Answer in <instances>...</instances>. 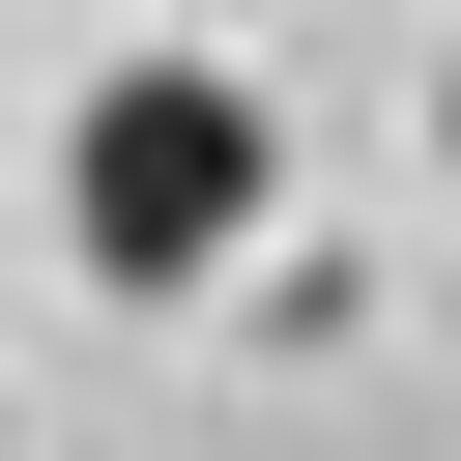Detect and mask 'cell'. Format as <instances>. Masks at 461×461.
Masks as SVG:
<instances>
[{
    "mask_svg": "<svg viewBox=\"0 0 461 461\" xmlns=\"http://www.w3.org/2000/svg\"><path fill=\"white\" fill-rule=\"evenodd\" d=\"M259 202H288V144H259L230 58H115V86L58 115V230H86V288H202Z\"/></svg>",
    "mask_w": 461,
    "mask_h": 461,
    "instance_id": "6da1fadb",
    "label": "cell"
},
{
    "mask_svg": "<svg viewBox=\"0 0 461 461\" xmlns=\"http://www.w3.org/2000/svg\"><path fill=\"white\" fill-rule=\"evenodd\" d=\"M432 144H461V86H432Z\"/></svg>",
    "mask_w": 461,
    "mask_h": 461,
    "instance_id": "7a4b0ae2",
    "label": "cell"
}]
</instances>
